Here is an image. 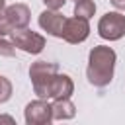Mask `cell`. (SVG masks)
I'll return each mask as SVG.
<instances>
[{
	"label": "cell",
	"instance_id": "7a4b0ae2",
	"mask_svg": "<svg viewBox=\"0 0 125 125\" xmlns=\"http://www.w3.org/2000/svg\"><path fill=\"white\" fill-rule=\"evenodd\" d=\"M59 72V64L57 62H47V61H35L29 66V78L33 84V92L41 98L47 100L49 98V84L53 80V76Z\"/></svg>",
	"mask_w": 125,
	"mask_h": 125
},
{
	"label": "cell",
	"instance_id": "7c38bea8",
	"mask_svg": "<svg viewBox=\"0 0 125 125\" xmlns=\"http://www.w3.org/2000/svg\"><path fill=\"white\" fill-rule=\"evenodd\" d=\"M10 98H12V82L0 74V104L8 102Z\"/></svg>",
	"mask_w": 125,
	"mask_h": 125
},
{
	"label": "cell",
	"instance_id": "8992f818",
	"mask_svg": "<svg viewBox=\"0 0 125 125\" xmlns=\"http://www.w3.org/2000/svg\"><path fill=\"white\" fill-rule=\"evenodd\" d=\"M88 35H90V23H88V20L76 18V16L66 18L64 27H62V37H61V39H64V41L70 43V45H78V43L86 41Z\"/></svg>",
	"mask_w": 125,
	"mask_h": 125
},
{
	"label": "cell",
	"instance_id": "6da1fadb",
	"mask_svg": "<svg viewBox=\"0 0 125 125\" xmlns=\"http://www.w3.org/2000/svg\"><path fill=\"white\" fill-rule=\"evenodd\" d=\"M117 53L107 45H96L88 55V66H86V78L96 88H105L113 80Z\"/></svg>",
	"mask_w": 125,
	"mask_h": 125
},
{
	"label": "cell",
	"instance_id": "5b68a950",
	"mask_svg": "<svg viewBox=\"0 0 125 125\" xmlns=\"http://www.w3.org/2000/svg\"><path fill=\"white\" fill-rule=\"evenodd\" d=\"M25 125H53V113H51V104L45 100H33L25 105L23 109Z\"/></svg>",
	"mask_w": 125,
	"mask_h": 125
},
{
	"label": "cell",
	"instance_id": "4fadbf2b",
	"mask_svg": "<svg viewBox=\"0 0 125 125\" xmlns=\"http://www.w3.org/2000/svg\"><path fill=\"white\" fill-rule=\"evenodd\" d=\"M16 55V47L12 41H8L6 37H0V57H14Z\"/></svg>",
	"mask_w": 125,
	"mask_h": 125
},
{
	"label": "cell",
	"instance_id": "d6986e66",
	"mask_svg": "<svg viewBox=\"0 0 125 125\" xmlns=\"http://www.w3.org/2000/svg\"><path fill=\"white\" fill-rule=\"evenodd\" d=\"M74 2H78V0H74Z\"/></svg>",
	"mask_w": 125,
	"mask_h": 125
},
{
	"label": "cell",
	"instance_id": "3957f363",
	"mask_svg": "<svg viewBox=\"0 0 125 125\" xmlns=\"http://www.w3.org/2000/svg\"><path fill=\"white\" fill-rule=\"evenodd\" d=\"M98 35L105 41H117L125 35V16L121 12H105L98 21Z\"/></svg>",
	"mask_w": 125,
	"mask_h": 125
},
{
	"label": "cell",
	"instance_id": "ac0fdd59",
	"mask_svg": "<svg viewBox=\"0 0 125 125\" xmlns=\"http://www.w3.org/2000/svg\"><path fill=\"white\" fill-rule=\"evenodd\" d=\"M4 8H6V0H0V14L4 12Z\"/></svg>",
	"mask_w": 125,
	"mask_h": 125
},
{
	"label": "cell",
	"instance_id": "8fae6325",
	"mask_svg": "<svg viewBox=\"0 0 125 125\" xmlns=\"http://www.w3.org/2000/svg\"><path fill=\"white\" fill-rule=\"evenodd\" d=\"M94 14H96V4H94V0H78V2H74V16H76V18L90 20Z\"/></svg>",
	"mask_w": 125,
	"mask_h": 125
},
{
	"label": "cell",
	"instance_id": "5bb4252c",
	"mask_svg": "<svg viewBox=\"0 0 125 125\" xmlns=\"http://www.w3.org/2000/svg\"><path fill=\"white\" fill-rule=\"evenodd\" d=\"M14 29L10 27V23H8V20H6V16H4V12L0 14V37H6L8 33H12Z\"/></svg>",
	"mask_w": 125,
	"mask_h": 125
},
{
	"label": "cell",
	"instance_id": "9a60e30c",
	"mask_svg": "<svg viewBox=\"0 0 125 125\" xmlns=\"http://www.w3.org/2000/svg\"><path fill=\"white\" fill-rule=\"evenodd\" d=\"M43 4L47 6V10H55V12H59V10L66 4V0H43Z\"/></svg>",
	"mask_w": 125,
	"mask_h": 125
},
{
	"label": "cell",
	"instance_id": "277c9868",
	"mask_svg": "<svg viewBox=\"0 0 125 125\" xmlns=\"http://www.w3.org/2000/svg\"><path fill=\"white\" fill-rule=\"evenodd\" d=\"M12 43H14L16 49H20L23 53H29V55H39L45 49V37L37 31L27 29V27L12 31Z\"/></svg>",
	"mask_w": 125,
	"mask_h": 125
},
{
	"label": "cell",
	"instance_id": "30bf717a",
	"mask_svg": "<svg viewBox=\"0 0 125 125\" xmlns=\"http://www.w3.org/2000/svg\"><path fill=\"white\" fill-rule=\"evenodd\" d=\"M51 113H53V119L66 121V119H72V117L76 115V105L70 102V98L53 100V104H51Z\"/></svg>",
	"mask_w": 125,
	"mask_h": 125
},
{
	"label": "cell",
	"instance_id": "e0dca14e",
	"mask_svg": "<svg viewBox=\"0 0 125 125\" xmlns=\"http://www.w3.org/2000/svg\"><path fill=\"white\" fill-rule=\"evenodd\" d=\"M109 2L113 4V8H117V10L125 12V0H109Z\"/></svg>",
	"mask_w": 125,
	"mask_h": 125
},
{
	"label": "cell",
	"instance_id": "9c48e42d",
	"mask_svg": "<svg viewBox=\"0 0 125 125\" xmlns=\"http://www.w3.org/2000/svg\"><path fill=\"white\" fill-rule=\"evenodd\" d=\"M74 92V82L68 74H61L57 72L49 84V98L51 100H64V98H70Z\"/></svg>",
	"mask_w": 125,
	"mask_h": 125
},
{
	"label": "cell",
	"instance_id": "2e32d148",
	"mask_svg": "<svg viewBox=\"0 0 125 125\" xmlns=\"http://www.w3.org/2000/svg\"><path fill=\"white\" fill-rule=\"evenodd\" d=\"M0 125H18V123H16V119H14L12 115H8V113H0Z\"/></svg>",
	"mask_w": 125,
	"mask_h": 125
},
{
	"label": "cell",
	"instance_id": "52a82bcc",
	"mask_svg": "<svg viewBox=\"0 0 125 125\" xmlns=\"http://www.w3.org/2000/svg\"><path fill=\"white\" fill-rule=\"evenodd\" d=\"M4 16H6V20H8V23L14 31L16 29H25L29 25V20H31V10H29L27 4L16 2V4L4 8Z\"/></svg>",
	"mask_w": 125,
	"mask_h": 125
},
{
	"label": "cell",
	"instance_id": "ba28073f",
	"mask_svg": "<svg viewBox=\"0 0 125 125\" xmlns=\"http://www.w3.org/2000/svg\"><path fill=\"white\" fill-rule=\"evenodd\" d=\"M64 21H66V18L61 12H55V10H43L39 14V27L53 37H62Z\"/></svg>",
	"mask_w": 125,
	"mask_h": 125
}]
</instances>
